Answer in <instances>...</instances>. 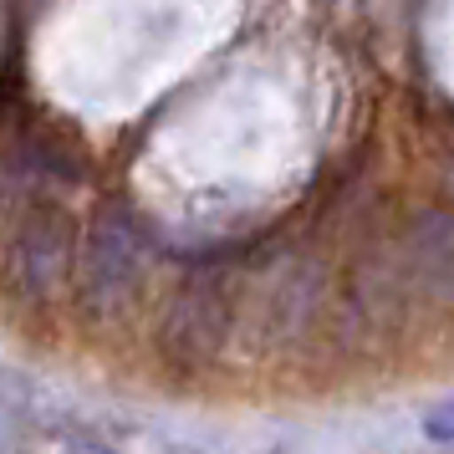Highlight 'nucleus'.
Instances as JSON below:
<instances>
[{
	"instance_id": "f257e3e1",
	"label": "nucleus",
	"mask_w": 454,
	"mask_h": 454,
	"mask_svg": "<svg viewBox=\"0 0 454 454\" xmlns=\"http://www.w3.org/2000/svg\"><path fill=\"white\" fill-rule=\"evenodd\" d=\"M72 255H77V220L62 205H31L11 230V250H5V291L16 301L42 307L57 296L67 276H72Z\"/></svg>"
},
{
	"instance_id": "f03ea898",
	"label": "nucleus",
	"mask_w": 454,
	"mask_h": 454,
	"mask_svg": "<svg viewBox=\"0 0 454 454\" xmlns=\"http://www.w3.org/2000/svg\"><path fill=\"white\" fill-rule=\"evenodd\" d=\"M230 322H235V307H230V286L225 276H189L184 286L174 291V301L159 317V357L168 368H209L220 348L230 337Z\"/></svg>"
},
{
	"instance_id": "7ed1b4c3",
	"label": "nucleus",
	"mask_w": 454,
	"mask_h": 454,
	"mask_svg": "<svg viewBox=\"0 0 454 454\" xmlns=\"http://www.w3.org/2000/svg\"><path fill=\"white\" fill-rule=\"evenodd\" d=\"M148 250L144 235L133 230L128 215H98V225L82 240V307L92 311H118L133 301V291L144 281Z\"/></svg>"
},
{
	"instance_id": "39448f33",
	"label": "nucleus",
	"mask_w": 454,
	"mask_h": 454,
	"mask_svg": "<svg viewBox=\"0 0 454 454\" xmlns=\"http://www.w3.org/2000/svg\"><path fill=\"white\" fill-rule=\"evenodd\" d=\"M424 434H429L434 444H454V398H444V403L424 419Z\"/></svg>"
},
{
	"instance_id": "20e7f679",
	"label": "nucleus",
	"mask_w": 454,
	"mask_h": 454,
	"mask_svg": "<svg viewBox=\"0 0 454 454\" xmlns=\"http://www.w3.org/2000/svg\"><path fill=\"white\" fill-rule=\"evenodd\" d=\"M409 266L439 296H454V215H424L409 240Z\"/></svg>"
}]
</instances>
